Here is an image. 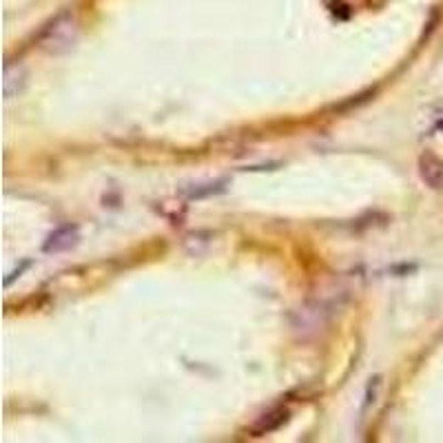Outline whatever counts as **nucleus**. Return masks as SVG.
Instances as JSON below:
<instances>
[{
  "label": "nucleus",
  "mask_w": 443,
  "mask_h": 443,
  "mask_svg": "<svg viewBox=\"0 0 443 443\" xmlns=\"http://www.w3.org/2000/svg\"><path fill=\"white\" fill-rule=\"evenodd\" d=\"M437 129H439V131H443V120H439V122H437Z\"/></svg>",
  "instance_id": "8"
},
{
  "label": "nucleus",
  "mask_w": 443,
  "mask_h": 443,
  "mask_svg": "<svg viewBox=\"0 0 443 443\" xmlns=\"http://www.w3.org/2000/svg\"><path fill=\"white\" fill-rule=\"evenodd\" d=\"M25 82H27V71L21 62H5V80H3V94H5V100H11L16 98L18 94L25 89Z\"/></svg>",
  "instance_id": "4"
},
{
  "label": "nucleus",
  "mask_w": 443,
  "mask_h": 443,
  "mask_svg": "<svg viewBox=\"0 0 443 443\" xmlns=\"http://www.w3.org/2000/svg\"><path fill=\"white\" fill-rule=\"evenodd\" d=\"M417 169L425 186H430L434 191L443 189V157H439L432 151H423L417 159Z\"/></svg>",
  "instance_id": "2"
},
{
  "label": "nucleus",
  "mask_w": 443,
  "mask_h": 443,
  "mask_svg": "<svg viewBox=\"0 0 443 443\" xmlns=\"http://www.w3.org/2000/svg\"><path fill=\"white\" fill-rule=\"evenodd\" d=\"M288 410H284V408H279V410H273L269 415H264L259 419V423L253 428L255 437H262V434H269V432H275L277 428H281L284 423L288 421Z\"/></svg>",
  "instance_id": "5"
},
{
  "label": "nucleus",
  "mask_w": 443,
  "mask_h": 443,
  "mask_svg": "<svg viewBox=\"0 0 443 443\" xmlns=\"http://www.w3.org/2000/svg\"><path fill=\"white\" fill-rule=\"evenodd\" d=\"M27 266H29V262H25V264L21 266V269H18V271H13V273H11L9 277H5V286H9V284H11V281H13L16 277H21V273H23V271L27 269Z\"/></svg>",
  "instance_id": "7"
},
{
  "label": "nucleus",
  "mask_w": 443,
  "mask_h": 443,
  "mask_svg": "<svg viewBox=\"0 0 443 443\" xmlns=\"http://www.w3.org/2000/svg\"><path fill=\"white\" fill-rule=\"evenodd\" d=\"M80 240V233H78V226L76 224H65V226H58L53 228L51 233L47 235L45 244H43V251L45 253H60V251H69L71 246H76Z\"/></svg>",
  "instance_id": "3"
},
{
  "label": "nucleus",
  "mask_w": 443,
  "mask_h": 443,
  "mask_svg": "<svg viewBox=\"0 0 443 443\" xmlns=\"http://www.w3.org/2000/svg\"><path fill=\"white\" fill-rule=\"evenodd\" d=\"M222 191V184H206L202 189H195L193 193H189V200H198V198H204V195H215Z\"/></svg>",
  "instance_id": "6"
},
{
  "label": "nucleus",
  "mask_w": 443,
  "mask_h": 443,
  "mask_svg": "<svg viewBox=\"0 0 443 443\" xmlns=\"http://www.w3.org/2000/svg\"><path fill=\"white\" fill-rule=\"evenodd\" d=\"M76 33H78V25L74 13L62 11L38 33V45L49 53H60L74 45Z\"/></svg>",
  "instance_id": "1"
}]
</instances>
